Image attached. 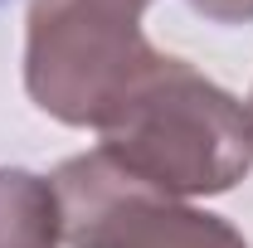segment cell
Returning a JSON list of instances; mask_svg holds the SVG:
<instances>
[{
  "instance_id": "6",
  "label": "cell",
  "mask_w": 253,
  "mask_h": 248,
  "mask_svg": "<svg viewBox=\"0 0 253 248\" xmlns=\"http://www.w3.org/2000/svg\"><path fill=\"white\" fill-rule=\"evenodd\" d=\"M249 117H253V97H249Z\"/></svg>"
},
{
  "instance_id": "1",
  "label": "cell",
  "mask_w": 253,
  "mask_h": 248,
  "mask_svg": "<svg viewBox=\"0 0 253 248\" xmlns=\"http://www.w3.org/2000/svg\"><path fill=\"white\" fill-rule=\"evenodd\" d=\"M102 151L156 195H224L253 170V117L190 63L161 59L102 126Z\"/></svg>"
},
{
  "instance_id": "5",
  "label": "cell",
  "mask_w": 253,
  "mask_h": 248,
  "mask_svg": "<svg viewBox=\"0 0 253 248\" xmlns=\"http://www.w3.org/2000/svg\"><path fill=\"white\" fill-rule=\"evenodd\" d=\"M190 5L214 25H249L253 20V0H190Z\"/></svg>"
},
{
  "instance_id": "4",
  "label": "cell",
  "mask_w": 253,
  "mask_h": 248,
  "mask_svg": "<svg viewBox=\"0 0 253 248\" xmlns=\"http://www.w3.org/2000/svg\"><path fill=\"white\" fill-rule=\"evenodd\" d=\"M63 214L54 180L30 170H0V248H59Z\"/></svg>"
},
{
  "instance_id": "3",
  "label": "cell",
  "mask_w": 253,
  "mask_h": 248,
  "mask_svg": "<svg viewBox=\"0 0 253 248\" xmlns=\"http://www.w3.org/2000/svg\"><path fill=\"white\" fill-rule=\"evenodd\" d=\"M54 195L68 248H249L229 219L146 190L102 146L63 161Z\"/></svg>"
},
{
  "instance_id": "2",
  "label": "cell",
  "mask_w": 253,
  "mask_h": 248,
  "mask_svg": "<svg viewBox=\"0 0 253 248\" xmlns=\"http://www.w3.org/2000/svg\"><path fill=\"white\" fill-rule=\"evenodd\" d=\"M146 5L151 0H30V97L68 126L102 131L166 59L141 34Z\"/></svg>"
}]
</instances>
